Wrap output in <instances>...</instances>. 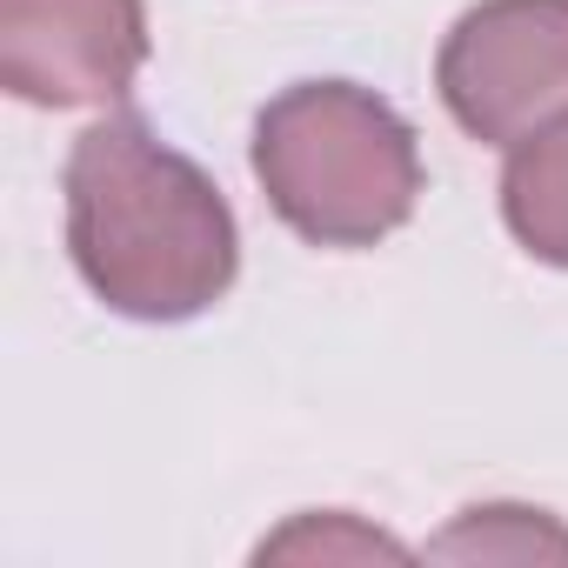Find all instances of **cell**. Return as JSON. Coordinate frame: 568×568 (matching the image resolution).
Instances as JSON below:
<instances>
[{"label":"cell","mask_w":568,"mask_h":568,"mask_svg":"<svg viewBox=\"0 0 568 568\" xmlns=\"http://www.w3.org/2000/svg\"><path fill=\"white\" fill-rule=\"evenodd\" d=\"M61 194L74 274L108 315L174 328L234 288L241 227L227 194L141 114H108L74 134Z\"/></svg>","instance_id":"obj_1"},{"label":"cell","mask_w":568,"mask_h":568,"mask_svg":"<svg viewBox=\"0 0 568 568\" xmlns=\"http://www.w3.org/2000/svg\"><path fill=\"white\" fill-rule=\"evenodd\" d=\"M254 181L308 247H375L422 201V141L362 81H295L254 114Z\"/></svg>","instance_id":"obj_2"},{"label":"cell","mask_w":568,"mask_h":568,"mask_svg":"<svg viewBox=\"0 0 568 568\" xmlns=\"http://www.w3.org/2000/svg\"><path fill=\"white\" fill-rule=\"evenodd\" d=\"M435 94L481 148L568 114V0H475L435 54Z\"/></svg>","instance_id":"obj_3"},{"label":"cell","mask_w":568,"mask_h":568,"mask_svg":"<svg viewBox=\"0 0 568 568\" xmlns=\"http://www.w3.org/2000/svg\"><path fill=\"white\" fill-rule=\"evenodd\" d=\"M141 68V0H0V88L28 108H114Z\"/></svg>","instance_id":"obj_4"},{"label":"cell","mask_w":568,"mask_h":568,"mask_svg":"<svg viewBox=\"0 0 568 568\" xmlns=\"http://www.w3.org/2000/svg\"><path fill=\"white\" fill-rule=\"evenodd\" d=\"M501 221L521 254L568 274V114H555L548 128H535L528 141L508 148Z\"/></svg>","instance_id":"obj_5"},{"label":"cell","mask_w":568,"mask_h":568,"mask_svg":"<svg viewBox=\"0 0 568 568\" xmlns=\"http://www.w3.org/2000/svg\"><path fill=\"white\" fill-rule=\"evenodd\" d=\"M435 561H568V528L528 501H481L462 508L435 541Z\"/></svg>","instance_id":"obj_6"},{"label":"cell","mask_w":568,"mask_h":568,"mask_svg":"<svg viewBox=\"0 0 568 568\" xmlns=\"http://www.w3.org/2000/svg\"><path fill=\"white\" fill-rule=\"evenodd\" d=\"M408 555H415L408 541L348 508H308L254 548V561H408Z\"/></svg>","instance_id":"obj_7"}]
</instances>
